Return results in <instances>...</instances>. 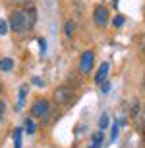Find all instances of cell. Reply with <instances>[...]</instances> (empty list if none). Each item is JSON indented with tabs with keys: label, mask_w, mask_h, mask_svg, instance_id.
Listing matches in <instances>:
<instances>
[{
	"label": "cell",
	"mask_w": 145,
	"mask_h": 148,
	"mask_svg": "<svg viewBox=\"0 0 145 148\" xmlns=\"http://www.w3.org/2000/svg\"><path fill=\"white\" fill-rule=\"evenodd\" d=\"M35 21H37V10L33 6L31 8H16V10L10 14V29L16 35L23 37L27 35L31 29H33Z\"/></svg>",
	"instance_id": "6da1fadb"
},
{
	"label": "cell",
	"mask_w": 145,
	"mask_h": 148,
	"mask_svg": "<svg viewBox=\"0 0 145 148\" xmlns=\"http://www.w3.org/2000/svg\"><path fill=\"white\" fill-rule=\"evenodd\" d=\"M93 21H95L97 27H105L106 23H108V10H106L105 6H97L95 10H93Z\"/></svg>",
	"instance_id": "5b68a950"
},
{
	"label": "cell",
	"mask_w": 145,
	"mask_h": 148,
	"mask_svg": "<svg viewBox=\"0 0 145 148\" xmlns=\"http://www.w3.org/2000/svg\"><path fill=\"white\" fill-rule=\"evenodd\" d=\"M139 48H141V54L145 56V35H143V38H141V46Z\"/></svg>",
	"instance_id": "ffe728a7"
},
{
	"label": "cell",
	"mask_w": 145,
	"mask_h": 148,
	"mask_svg": "<svg viewBox=\"0 0 145 148\" xmlns=\"http://www.w3.org/2000/svg\"><path fill=\"white\" fill-rule=\"evenodd\" d=\"M35 129H37V125H35V119H31V117H27L25 119V131L29 133V135H33Z\"/></svg>",
	"instance_id": "8fae6325"
},
{
	"label": "cell",
	"mask_w": 145,
	"mask_h": 148,
	"mask_svg": "<svg viewBox=\"0 0 145 148\" xmlns=\"http://www.w3.org/2000/svg\"><path fill=\"white\" fill-rule=\"evenodd\" d=\"M108 69H110V66H108V62H105V64H101L99 71H97V75H95V83H97V85H101L103 81H106Z\"/></svg>",
	"instance_id": "52a82bcc"
},
{
	"label": "cell",
	"mask_w": 145,
	"mask_h": 148,
	"mask_svg": "<svg viewBox=\"0 0 145 148\" xmlns=\"http://www.w3.org/2000/svg\"><path fill=\"white\" fill-rule=\"evenodd\" d=\"M25 94H27V85H22V88H19V100H17V110L22 108L23 100H25Z\"/></svg>",
	"instance_id": "7c38bea8"
},
{
	"label": "cell",
	"mask_w": 145,
	"mask_h": 148,
	"mask_svg": "<svg viewBox=\"0 0 145 148\" xmlns=\"http://www.w3.org/2000/svg\"><path fill=\"white\" fill-rule=\"evenodd\" d=\"M116 135H118V127L114 125V127H112V135H110V137H112V140H114V138H116Z\"/></svg>",
	"instance_id": "44dd1931"
},
{
	"label": "cell",
	"mask_w": 145,
	"mask_h": 148,
	"mask_svg": "<svg viewBox=\"0 0 145 148\" xmlns=\"http://www.w3.org/2000/svg\"><path fill=\"white\" fill-rule=\"evenodd\" d=\"M14 148H22V129H16L14 133Z\"/></svg>",
	"instance_id": "4fadbf2b"
},
{
	"label": "cell",
	"mask_w": 145,
	"mask_h": 148,
	"mask_svg": "<svg viewBox=\"0 0 145 148\" xmlns=\"http://www.w3.org/2000/svg\"><path fill=\"white\" fill-rule=\"evenodd\" d=\"M12 67H14V62L10 58H2L0 60V69L2 71H12Z\"/></svg>",
	"instance_id": "ba28073f"
},
{
	"label": "cell",
	"mask_w": 145,
	"mask_h": 148,
	"mask_svg": "<svg viewBox=\"0 0 145 148\" xmlns=\"http://www.w3.org/2000/svg\"><path fill=\"white\" fill-rule=\"evenodd\" d=\"M132 115H134V121H135V125H137V129L145 131V108H141V106L135 102L134 110H132Z\"/></svg>",
	"instance_id": "8992f818"
},
{
	"label": "cell",
	"mask_w": 145,
	"mask_h": 148,
	"mask_svg": "<svg viewBox=\"0 0 145 148\" xmlns=\"http://www.w3.org/2000/svg\"><path fill=\"white\" fill-rule=\"evenodd\" d=\"M141 85H143V90H145V77H143V83H141Z\"/></svg>",
	"instance_id": "603a6c76"
},
{
	"label": "cell",
	"mask_w": 145,
	"mask_h": 148,
	"mask_svg": "<svg viewBox=\"0 0 145 148\" xmlns=\"http://www.w3.org/2000/svg\"><path fill=\"white\" fill-rule=\"evenodd\" d=\"M108 123H110V117H108V114H103L101 115V121H99V127L101 129H106V127H108Z\"/></svg>",
	"instance_id": "5bb4252c"
},
{
	"label": "cell",
	"mask_w": 145,
	"mask_h": 148,
	"mask_svg": "<svg viewBox=\"0 0 145 148\" xmlns=\"http://www.w3.org/2000/svg\"><path fill=\"white\" fill-rule=\"evenodd\" d=\"M50 114V102L46 98H39L35 100L33 106H31V115H33L35 119H43L45 121Z\"/></svg>",
	"instance_id": "3957f363"
},
{
	"label": "cell",
	"mask_w": 145,
	"mask_h": 148,
	"mask_svg": "<svg viewBox=\"0 0 145 148\" xmlns=\"http://www.w3.org/2000/svg\"><path fill=\"white\" fill-rule=\"evenodd\" d=\"M112 23H114V27H120V25H122V23H124V17H122V16L114 17V21H112Z\"/></svg>",
	"instance_id": "ac0fdd59"
},
{
	"label": "cell",
	"mask_w": 145,
	"mask_h": 148,
	"mask_svg": "<svg viewBox=\"0 0 145 148\" xmlns=\"http://www.w3.org/2000/svg\"><path fill=\"white\" fill-rule=\"evenodd\" d=\"M101 143H103V135H101V133H95V135H93V146L99 148Z\"/></svg>",
	"instance_id": "2e32d148"
},
{
	"label": "cell",
	"mask_w": 145,
	"mask_h": 148,
	"mask_svg": "<svg viewBox=\"0 0 145 148\" xmlns=\"http://www.w3.org/2000/svg\"><path fill=\"white\" fill-rule=\"evenodd\" d=\"M114 2H118V0H114Z\"/></svg>",
	"instance_id": "d4e9b609"
},
{
	"label": "cell",
	"mask_w": 145,
	"mask_h": 148,
	"mask_svg": "<svg viewBox=\"0 0 145 148\" xmlns=\"http://www.w3.org/2000/svg\"><path fill=\"white\" fill-rule=\"evenodd\" d=\"M64 33H66V37H74V33H76V21H66Z\"/></svg>",
	"instance_id": "9c48e42d"
},
{
	"label": "cell",
	"mask_w": 145,
	"mask_h": 148,
	"mask_svg": "<svg viewBox=\"0 0 145 148\" xmlns=\"http://www.w3.org/2000/svg\"><path fill=\"white\" fill-rule=\"evenodd\" d=\"M89 148H97V146H93V144H91V146H89Z\"/></svg>",
	"instance_id": "cb8c5ba5"
},
{
	"label": "cell",
	"mask_w": 145,
	"mask_h": 148,
	"mask_svg": "<svg viewBox=\"0 0 145 148\" xmlns=\"http://www.w3.org/2000/svg\"><path fill=\"white\" fill-rule=\"evenodd\" d=\"M101 88H103V92H108V90H110V83H108V81H103V83H101Z\"/></svg>",
	"instance_id": "e0dca14e"
},
{
	"label": "cell",
	"mask_w": 145,
	"mask_h": 148,
	"mask_svg": "<svg viewBox=\"0 0 145 148\" xmlns=\"http://www.w3.org/2000/svg\"><path fill=\"white\" fill-rule=\"evenodd\" d=\"M74 96H76L74 88L68 87V85H62V87L54 88V92H52V102H54L56 106H68V104H72Z\"/></svg>",
	"instance_id": "7a4b0ae2"
},
{
	"label": "cell",
	"mask_w": 145,
	"mask_h": 148,
	"mask_svg": "<svg viewBox=\"0 0 145 148\" xmlns=\"http://www.w3.org/2000/svg\"><path fill=\"white\" fill-rule=\"evenodd\" d=\"M8 21H4V19H0V37H4L6 33H8Z\"/></svg>",
	"instance_id": "9a60e30c"
},
{
	"label": "cell",
	"mask_w": 145,
	"mask_h": 148,
	"mask_svg": "<svg viewBox=\"0 0 145 148\" xmlns=\"http://www.w3.org/2000/svg\"><path fill=\"white\" fill-rule=\"evenodd\" d=\"M39 44H41V52H43V54H45V38H39Z\"/></svg>",
	"instance_id": "d6986e66"
},
{
	"label": "cell",
	"mask_w": 145,
	"mask_h": 148,
	"mask_svg": "<svg viewBox=\"0 0 145 148\" xmlns=\"http://www.w3.org/2000/svg\"><path fill=\"white\" fill-rule=\"evenodd\" d=\"M93 62H95V54L91 50H85L81 58H79V71L81 73H89L93 69Z\"/></svg>",
	"instance_id": "277c9868"
},
{
	"label": "cell",
	"mask_w": 145,
	"mask_h": 148,
	"mask_svg": "<svg viewBox=\"0 0 145 148\" xmlns=\"http://www.w3.org/2000/svg\"><path fill=\"white\" fill-rule=\"evenodd\" d=\"M4 114V104H2V102H0V115Z\"/></svg>",
	"instance_id": "7402d4cb"
},
{
	"label": "cell",
	"mask_w": 145,
	"mask_h": 148,
	"mask_svg": "<svg viewBox=\"0 0 145 148\" xmlns=\"http://www.w3.org/2000/svg\"><path fill=\"white\" fill-rule=\"evenodd\" d=\"M12 4H16L17 8H31L33 6V0H10Z\"/></svg>",
	"instance_id": "30bf717a"
}]
</instances>
